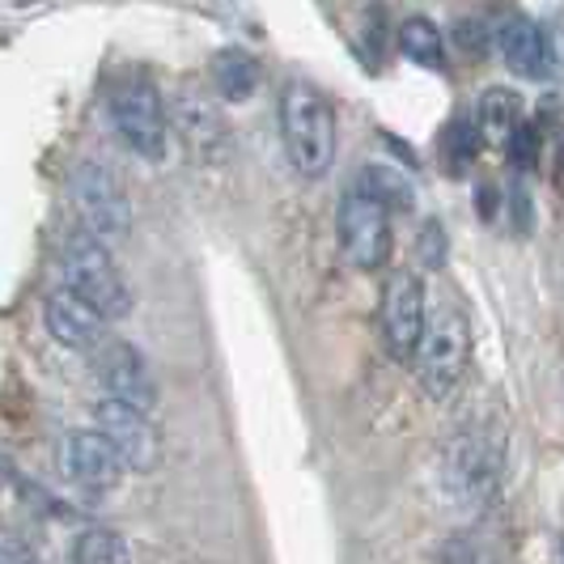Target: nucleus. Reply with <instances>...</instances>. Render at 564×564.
<instances>
[{"label": "nucleus", "instance_id": "22", "mask_svg": "<svg viewBox=\"0 0 564 564\" xmlns=\"http://www.w3.org/2000/svg\"><path fill=\"white\" fill-rule=\"evenodd\" d=\"M446 251H451V238H446V226L437 217H429L421 226V238H416V259L429 272H442L446 268Z\"/></svg>", "mask_w": 564, "mask_h": 564}, {"label": "nucleus", "instance_id": "10", "mask_svg": "<svg viewBox=\"0 0 564 564\" xmlns=\"http://www.w3.org/2000/svg\"><path fill=\"white\" fill-rule=\"evenodd\" d=\"M94 369H98V382H102L107 399L128 403L144 416L158 408V382H153V369H149L137 344L107 336V344L94 352Z\"/></svg>", "mask_w": 564, "mask_h": 564}, {"label": "nucleus", "instance_id": "7", "mask_svg": "<svg viewBox=\"0 0 564 564\" xmlns=\"http://www.w3.org/2000/svg\"><path fill=\"white\" fill-rule=\"evenodd\" d=\"M336 238L339 254L357 272H378L391 259V217L373 199L361 196V192H348V196L339 199Z\"/></svg>", "mask_w": 564, "mask_h": 564}, {"label": "nucleus", "instance_id": "9", "mask_svg": "<svg viewBox=\"0 0 564 564\" xmlns=\"http://www.w3.org/2000/svg\"><path fill=\"white\" fill-rule=\"evenodd\" d=\"M94 433L132 471H153L158 458H162V437H158L153 421L144 412H137V408H128V403H115L107 395L98 399V408H94Z\"/></svg>", "mask_w": 564, "mask_h": 564}, {"label": "nucleus", "instance_id": "15", "mask_svg": "<svg viewBox=\"0 0 564 564\" xmlns=\"http://www.w3.org/2000/svg\"><path fill=\"white\" fill-rule=\"evenodd\" d=\"M352 192H361L366 199H373L387 217H391V213H408V208L416 204V192H412L408 174L399 166H387V162H373V166L361 170V178H357Z\"/></svg>", "mask_w": 564, "mask_h": 564}, {"label": "nucleus", "instance_id": "17", "mask_svg": "<svg viewBox=\"0 0 564 564\" xmlns=\"http://www.w3.org/2000/svg\"><path fill=\"white\" fill-rule=\"evenodd\" d=\"M213 85L226 102H247L259 89V59L247 47H226L213 56Z\"/></svg>", "mask_w": 564, "mask_h": 564}, {"label": "nucleus", "instance_id": "14", "mask_svg": "<svg viewBox=\"0 0 564 564\" xmlns=\"http://www.w3.org/2000/svg\"><path fill=\"white\" fill-rule=\"evenodd\" d=\"M395 39H399V52L412 59V64H421L429 73H442L446 68V34H442V26L433 18H424V13L403 18Z\"/></svg>", "mask_w": 564, "mask_h": 564}, {"label": "nucleus", "instance_id": "4", "mask_svg": "<svg viewBox=\"0 0 564 564\" xmlns=\"http://www.w3.org/2000/svg\"><path fill=\"white\" fill-rule=\"evenodd\" d=\"M59 272H64V284L73 297H82L89 311H98L107 323L111 318H128L132 311V289L123 281V272L115 268L111 251L89 238V234H73L59 251Z\"/></svg>", "mask_w": 564, "mask_h": 564}, {"label": "nucleus", "instance_id": "23", "mask_svg": "<svg viewBox=\"0 0 564 564\" xmlns=\"http://www.w3.org/2000/svg\"><path fill=\"white\" fill-rule=\"evenodd\" d=\"M0 564H34V556L18 552V547H0Z\"/></svg>", "mask_w": 564, "mask_h": 564}, {"label": "nucleus", "instance_id": "16", "mask_svg": "<svg viewBox=\"0 0 564 564\" xmlns=\"http://www.w3.org/2000/svg\"><path fill=\"white\" fill-rule=\"evenodd\" d=\"M476 132H480V141H509V132L522 123V98L506 89V85H492V89H484L480 102H476Z\"/></svg>", "mask_w": 564, "mask_h": 564}, {"label": "nucleus", "instance_id": "3", "mask_svg": "<svg viewBox=\"0 0 564 564\" xmlns=\"http://www.w3.org/2000/svg\"><path fill=\"white\" fill-rule=\"evenodd\" d=\"M107 111H111L115 132L123 137V144L144 158V162H162L170 141V119L162 89L153 85V77H144L141 68H123L107 89Z\"/></svg>", "mask_w": 564, "mask_h": 564}, {"label": "nucleus", "instance_id": "2", "mask_svg": "<svg viewBox=\"0 0 564 564\" xmlns=\"http://www.w3.org/2000/svg\"><path fill=\"white\" fill-rule=\"evenodd\" d=\"M284 153L302 178H323L336 162V107L311 82H289L281 89Z\"/></svg>", "mask_w": 564, "mask_h": 564}, {"label": "nucleus", "instance_id": "8", "mask_svg": "<svg viewBox=\"0 0 564 564\" xmlns=\"http://www.w3.org/2000/svg\"><path fill=\"white\" fill-rule=\"evenodd\" d=\"M424 318H429V297H424L421 276L408 272V268H395L382 284V306H378L382 339H387V352L395 361H412L416 339L424 332Z\"/></svg>", "mask_w": 564, "mask_h": 564}, {"label": "nucleus", "instance_id": "18", "mask_svg": "<svg viewBox=\"0 0 564 564\" xmlns=\"http://www.w3.org/2000/svg\"><path fill=\"white\" fill-rule=\"evenodd\" d=\"M73 564H132L128 539L111 527H85L73 539Z\"/></svg>", "mask_w": 564, "mask_h": 564}, {"label": "nucleus", "instance_id": "20", "mask_svg": "<svg viewBox=\"0 0 564 564\" xmlns=\"http://www.w3.org/2000/svg\"><path fill=\"white\" fill-rule=\"evenodd\" d=\"M178 123H183V132H187V144H196L199 153H208V144L221 141V128H217V119L213 111L204 107V98H183V107H178Z\"/></svg>", "mask_w": 564, "mask_h": 564}, {"label": "nucleus", "instance_id": "19", "mask_svg": "<svg viewBox=\"0 0 564 564\" xmlns=\"http://www.w3.org/2000/svg\"><path fill=\"white\" fill-rule=\"evenodd\" d=\"M480 132H476V123L463 115V119H454L451 128L442 132V166L451 170V174H463V170L476 166V158H480Z\"/></svg>", "mask_w": 564, "mask_h": 564}, {"label": "nucleus", "instance_id": "21", "mask_svg": "<svg viewBox=\"0 0 564 564\" xmlns=\"http://www.w3.org/2000/svg\"><path fill=\"white\" fill-rule=\"evenodd\" d=\"M539 141H543V137H539V123H527V119H522V123H518V128L509 132V141H506L509 166L522 170V174H527V170H535V162H539Z\"/></svg>", "mask_w": 564, "mask_h": 564}, {"label": "nucleus", "instance_id": "6", "mask_svg": "<svg viewBox=\"0 0 564 564\" xmlns=\"http://www.w3.org/2000/svg\"><path fill=\"white\" fill-rule=\"evenodd\" d=\"M68 192H73V204H77V213H82L89 238H98L102 247L128 238V229H132V208H128V196H123V187L115 183L111 170L98 166V162H82V166L73 170V178H68Z\"/></svg>", "mask_w": 564, "mask_h": 564}, {"label": "nucleus", "instance_id": "1", "mask_svg": "<svg viewBox=\"0 0 564 564\" xmlns=\"http://www.w3.org/2000/svg\"><path fill=\"white\" fill-rule=\"evenodd\" d=\"M501 476H506V442L497 424L476 421L463 433H454L442 458V484L454 506L471 509V513L488 509L501 492Z\"/></svg>", "mask_w": 564, "mask_h": 564}, {"label": "nucleus", "instance_id": "5", "mask_svg": "<svg viewBox=\"0 0 564 564\" xmlns=\"http://www.w3.org/2000/svg\"><path fill=\"white\" fill-rule=\"evenodd\" d=\"M467 352H471L467 318L454 306H442L433 318H424V332L416 339V352H412L416 387L429 399L454 395V387L463 382V369H467Z\"/></svg>", "mask_w": 564, "mask_h": 564}, {"label": "nucleus", "instance_id": "13", "mask_svg": "<svg viewBox=\"0 0 564 564\" xmlns=\"http://www.w3.org/2000/svg\"><path fill=\"white\" fill-rule=\"evenodd\" d=\"M497 47H501L506 68L518 77L539 82V77L552 73V34L527 13H513L506 26L497 30Z\"/></svg>", "mask_w": 564, "mask_h": 564}, {"label": "nucleus", "instance_id": "12", "mask_svg": "<svg viewBox=\"0 0 564 564\" xmlns=\"http://www.w3.org/2000/svg\"><path fill=\"white\" fill-rule=\"evenodd\" d=\"M43 323L56 336V344L73 352H98L107 344V318L89 311L82 297H73L68 289H52L43 302Z\"/></svg>", "mask_w": 564, "mask_h": 564}, {"label": "nucleus", "instance_id": "11", "mask_svg": "<svg viewBox=\"0 0 564 564\" xmlns=\"http://www.w3.org/2000/svg\"><path fill=\"white\" fill-rule=\"evenodd\" d=\"M59 467L64 476L85 492H111L123 480V463L94 429H73L59 442Z\"/></svg>", "mask_w": 564, "mask_h": 564}]
</instances>
